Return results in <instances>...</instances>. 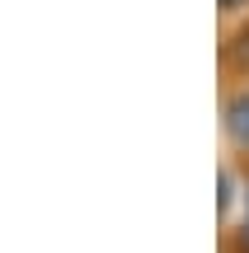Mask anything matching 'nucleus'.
<instances>
[{
    "mask_svg": "<svg viewBox=\"0 0 249 253\" xmlns=\"http://www.w3.org/2000/svg\"><path fill=\"white\" fill-rule=\"evenodd\" d=\"M226 136H231L240 150H249V89H240L226 103Z\"/></svg>",
    "mask_w": 249,
    "mask_h": 253,
    "instance_id": "nucleus-1",
    "label": "nucleus"
},
{
    "mask_svg": "<svg viewBox=\"0 0 249 253\" xmlns=\"http://www.w3.org/2000/svg\"><path fill=\"white\" fill-rule=\"evenodd\" d=\"M245 5V0H221V9H240Z\"/></svg>",
    "mask_w": 249,
    "mask_h": 253,
    "instance_id": "nucleus-2",
    "label": "nucleus"
},
{
    "mask_svg": "<svg viewBox=\"0 0 249 253\" xmlns=\"http://www.w3.org/2000/svg\"><path fill=\"white\" fill-rule=\"evenodd\" d=\"M245 244H249V202H245Z\"/></svg>",
    "mask_w": 249,
    "mask_h": 253,
    "instance_id": "nucleus-3",
    "label": "nucleus"
}]
</instances>
